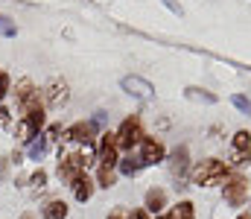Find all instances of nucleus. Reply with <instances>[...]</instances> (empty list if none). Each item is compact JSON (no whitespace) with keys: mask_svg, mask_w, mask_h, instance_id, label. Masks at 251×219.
<instances>
[{"mask_svg":"<svg viewBox=\"0 0 251 219\" xmlns=\"http://www.w3.org/2000/svg\"><path fill=\"white\" fill-rule=\"evenodd\" d=\"M187 170H190V152H187V146H178V149L170 155V172L181 181V178L187 175Z\"/></svg>","mask_w":251,"mask_h":219,"instance_id":"nucleus-9","label":"nucleus"},{"mask_svg":"<svg viewBox=\"0 0 251 219\" xmlns=\"http://www.w3.org/2000/svg\"><path fill=\"white\" fill-rule=\"evenodd\" d=\"M29 184H32V187H44V184H47V172H44V170H35L32 178H29Z\"/></svg>","mask_w":251,"mask_h":219,"instance_id":"nucleus-23","label":"nucleus"},{"mask_svg":"<svg viewBox=\"0 0 251 219\" xmlns=\"http://www.w3.org/2000/svg\"><path fill=\"white\" fill-rule=\"evenodd\" d=\"M44 94H47V105L50 108H62V105H67V99H70V88H67L64 79H53Z\"/></svg>","mask_w":251,"mask_h":219,"instance_id":"nucleus-8","label":"nucleus"},{"mask_svg":"<svg viewBox=\"0 0 251 219\" xmlns=\"http://www.w3.org/2000/svg\"><path fill=\"white\" fill-rule=\"evenodd\" d=\"M59 135H64L62 126H50V129H47V135H44V141H47V144H50V141H62Z\"/></svg>","mask_w":251,"mask_h":219,"instance_id":"nucleus-25","label":"nucleus"},{"mask_svg":"<svg viewBox=\"0 0 251 219\" xmlns=\"http://www.w3.org/2000/svg\"><path fill=\"white\" fill-rule=\"evenodd\" d=\"M6 120H9V111H6V108H0V123H6Z\"/></svg>","mask_w":251,"mask_h":219,"instance_id":"nucleus-29","label":"nucleus"},{"mask_svg":"<svg viewBox=\"0 0 251 219\" xmlns=\"http://www.w3.org/2000/svg\"><path fill=\"white\" fill-rule=\"evenodd\" d=\"M249 199V178L246 175H228L225 178V202L231 205V208H240L243 202Z\"/></svg>","mask_w":251,"mask_h":219,"instance_id":"nucleus-3","label":"nucleus"},{"mask_svg":"<svg viewBox=\"0 0 251 219\" xmlns=\"http://www.w3.org/2000/svg\"><path fill=\"white\" fill-rule=\"evenodd\" d=\"M21 219H32V217H21Z\"/></svg>","mask_w":251,"mask_h":219,"instance_id":"nucleus-33","label":"nucleus"},{"mask_svg":"<svg viewBox=\"0 0 251 219\" xmlns=\"http://www.w3.org/2000/svg\"><path fill=\"white\" fill-rule=\"evenodd\" d=\"M161 3H164V6H167L170 12H176V15H184V12H181V6H178L176 0H161Z\"/></svg>","mask_w":251,"mask_h":219,"instance_id":"nucleus-27","label":"nucleus"},{"mask_svg":"<svg viewBox=\"0 0 251 219\" xmlns=\"http://www.w3.org/2000/svg\"><path fill=\"white\" fill-rule=\"evenodd\" d=\"M94 123H76V126H70L67 132H64V141H76V144H88L91 141V135H94Z\"/></svg>","mask_w":251,"mask_h":219,"instance_id":"nucleus-11","label":"nucleus"},{"mask_svg":"<svg viewBox=\"0 0 251 219\" xmlns=\"http://www.w3.org/2000/svg\"><path fill=\"white\" fill-rule=\"evenodd\" d=\"M167 208V193L161 187H152L146 193V214H161Z\"/></svg>","mask_w":251,"mask_h":219,"instance_id":"nucleus-12","label":"nucleus"},{"mask_svg":"<svg viewBox=\"0 0 251 219\" xmlns=\"http://www.w3.org/2000/svg\"><path fill=\"white\" fill-rule=\"evenodd\" d=\"M0 32H3V35H9V38H12V35H15V32H18V29H15V24H12V21H9V18H3V15H0Z\"/></svg>","mask_w":251,"mask_h":219,"instance_id":"nucleus-24","label":"nucleus"},{"mask_svg":"<svg viewBox=\"0 0 251 219\" xmlns=\"http://www.w3.org/2000/svg\"><path fill=\"white\" fill-rule=\"evenodd\" d=\"M184 97H187V99H193V102L216 105V94H210V91H201V88H187V91H184Z\"/></svg>","mask_w":251,"mask_h":219,"instance_id":"nucleus-15","label":"nucleus"},{"mask_svg":"<svg viewBox=\"0 0 251 219\" xmlns=\"http://www.w3.org/2000/svg\"><path fill=\"white\" fill-rule=\"evenodd\" d=\"M225 178H228V164L219 158H207L193 170V184H199V187H210V184H219Z\"/></svg>","mask_w":251,"mask_h":219,"instance_id":"nucleus-1","label":"nucleus"},{"mask_svg":"<svg viewBox=\"0 0 251 219\" xmlns=\"http://www.w3.org/2000/svg\"><path fill=\"white\" fill-rule=\"evenodd\" d=\"M128 219H149V214H146V211H131Z\"/></svg>","mask_w":251,"mask_h":219,"instance_id":"nucleus-28","label":"nucleus"},{"mask_svg":"<svg viewBox=\"0 0 251 219\" xmlns=\"http://www.w3.org/2000/svg\"><path fill=\"white\" fill-rule=\"evenodd\" d=\"M117 135H111V132H102L100 135V167H105V170H114L117 164H120V158H117Z\"/></svg>","mask_w":251,"mask_h":219,"instance_id":"nucleus-5","label":"nucleus"},{"mask_svg":"<svg viewBox=\"0 0 251 219\" xmlns=\"http://www.w3.org/2000/svg\"><path fill=\"white\" fill-rule=\"evenodd\" d=\"M140 170H143L140 155H137V158H134V155H128V158H123V161H120V172H123V175H137Z\"/></svg>","mask_w":251,"mask_h":219,"instance_id":"nucleus-17","label":"nucleus"},{"mask_svg":"<svg viewBox=\"0 0 251 219\" xmlns=\"http://www.w3.org/2000/svg\"><path fill=\"white\" fill-rule=\"evenodd\" d=\"M35 135H38V132H35V129H32V126H29L26 120H21V123H18V138L29 141V138H35Z\"/></svg>","mask_w":251,"mask_h":219,"instance_id":"nucleus-22","label":"nucleus"},{"mask_svg":"<svg viewBox=\"0 0 251 219\" xmlns=\"http://www.w3.org/2000/svg\"><path fill=\"white\" fill-rule=\"evenodd\" d=\"M251 158V135L246 129H240L234 135V164H246Z\"/></svg>","mask_w":251,"mask_h":219,"instance_id":"nucleus-10","label":"nucleus"},{"mask_svg":"<svg viewBox=\"0 0 251 219\" xmlns=\"http://www.w3.org/2000/svg\"><path fill=\"white\" fill-rule=\"evenodd\" d=\"M158 219H173V217H158Z\"/></svg>","mask_w":251,"mask_h":219,"instance_id":"nucleus-32","label":"nucleus"},{"mask_svg":"<svg viewBox=\"0 0 251 219\" xmlns=\"http://www.w3.org/2000/svg\"><path fill=\"white\" fill-rule=\"evenodd\" d=\"M73 193H76V199H79V202H88V199L94 196V181L82 172V175L73 181Z\"/></svg>","mask_w":251,"mask_h":219,"instance_id":"nucleus-13","label":"nucleus"},{"mask_svg":"<svg viewBox=\"0 0 251 219\" xmlns=\"http://www.w3.org/2000/svg\"><path fill=\"white\" fill-rule=\"evenodd\" d=\"M143 141V126H140V120L137 117H126L123 123H120V132H117V146L120 149H134V146H140Z\"/></svg>","mask_w":251,"mask_h":219,"instance_id":"nucleus-2","label":"nucleus"},{"mask_svg":"<svg viewBox=\"0 0 251 219\" xmlns=\"http://www.w3.org/2000/svg\"><path fill=\"white\" fill-rule=\"evenodd\" d=\"M85 172V161H82V155H64V158H59V175H62L64 181H76L79 175Z\"/></svg>","mask_w":251,"mask_h":219,"instance_id":"nucleus-6","label":"nucleus"},{"mask_svg":"<svg viewBox=\"0 0 251 219\" xmlns=\"http://www.w3.org/2000/svg\"><path fill=\"white\" fill-rule=\"evenodd\" d=\"M237 219H251V214H240V217H237Z\"/></svg>","mask_w":251,"mask_h":219,"instance_id":"nucleus-31","label":"nucleus"},{"mask_svg":"<svg viewBox=\"0 0 251 219\" xmlns=\"http://www.w3.org/2000/svg\"><path fill=\"white\" fill-rule=\"evenodd\" d=\"M44 217H47V219H64V217H67V205H64L62 199H53V202H47V208H44Z\"/></svg>","mask_w":251,"mask_h":219,"instance_id":"nucleus-16","label":"nucleus"},{"mask_svg":"<svg viewBox=\"0 0 251 219\" xmlns=\"http://www.w3.org/2000/svg\"><path fill=\"white\" fill-rule=\"evenodd\" d=\"M231 102H234V105H237L243 114H249V117H251V99H249V97H243V94H234V97H231Z\"/></svg>","mask_w":251,"mask_h":219,"instance_id":"nucleus-21","label":"nucleus"},{"mask_svg":"<svg viewBox=\"0 0 251 219\" xmlns=\"http://www.w3.org/2000/svg\"><path fill=\"white\" fill-rule=\"evenodd\" d=\"M114 181H117L114 170H105V167H100V172H97V184L108 190V187H114Z\"/></svg>","mask_w":251,"mask_h":219,"instance_id":"nucleus-19","label":"nucleus"},{"mask_svg":"<svg viewBox=\"0 0 251 219\" xmlns=\"http://www.w3.org/2000/svg\"><path fill=\"white\" fill-rule=\"evenodd\" d=\"M120 88H123L128 97H134V99H152L155 97V88H152V82H146L143 76H123L120 79Z\"/></svg>","mask_w":251,"mask_h":219,"instance_id":"nucleus-4","label":"nucleus"},{"mask_svg":"<svg viewBox=\"0 0 251 219\" xmlns=\"http://www.w3.org/2000/svg\"><path fill=\"white\" fill-rule=\"evenodd\" d=\"M35 91H32V82L29 79H21L18 82V91H15V97H18V102H24V99H29Z\"/></svg>","mask_w":251,"mask_h":219,"instance_id":"nucleus-20","label":"nucleus"},{"mask_svg":"<svg viewBox=\"0 0 251 219\" xmlns=\"http://www.w3.org/2000/svg\"><path fill=\"white\" fill-rule=\"evenodd\" d=\"M6 91H9V73H6V71H0V102H3Z\"/></svg>","mask_w":251,"mask_h":219,"instance_id":"nucleus-26","label":"nucleus"},{"mask_svg":"<svg viewBox=\"0 0 251 219\" xmlns=\"http://www.w3.org/2000/svg\"><path fill=\"white\" fill-rule=\"evenodd\" d=\"M170 217L173 219H196V208H193V202H178Z\"/></svg>","mask_w":251,"mask_h":219,"instance_id":"nucleus-18","label":"nucleus"},{"mask_svg":"<svg viewBox=\"0 0 251 219\" xmlns=\"http://www.w3.org/2000/svg\"><path fill=\"white\" fill-rule=\"evenodd\" d=\"M44 152H47V141H44V135H35V138H29L26 155H29L32 161H41V158H44Z\"/></svg>","mask_w":251,"mask_h":219,"instance_id":"nucleus-14","label":"nucleus"},{"mask_svg":"<svg viewBox=\"0 0 251 219\" xmlns=\"http://www.w3.org/2000/svg\"><path fill=\"white\" fill-rule=\"evenodd\" d=\"M108 219H123V214H120V211H117V214H111V217Z\"/></svg>","mask_w":251,"mask_h":219,"instance_id":"nucleus-30","label":"nucleus"},{"mask_svg":"<svg viewBox=\"0 0 251 219\" xmlns=\"http://www.w3.org/2000/svg\"><path fill=\"white\" fill-rule=\"evenodd\" d=\"M164 158H167V152H164V144L161 141H155V138H143L140 141V161H143V167L158 164Z\"/></svg>","mask_w":251,"mask_h":219,"instance_id":"nucleus-7","label":"nucleus"}]
</instances>
